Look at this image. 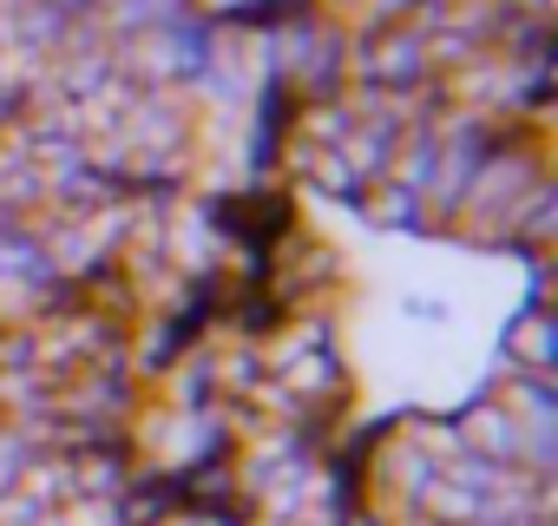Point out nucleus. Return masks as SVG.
I'll return each instance as SVG.
<instances>
[{
  "label": "nucleus",
  "instance_id": "f257e3e1",
  "mask_svg": "<svg viewBox=\"0 0 558 526\" xmlns=\"http://www.w3.org/2000/svg\"><path fill=\"white\" fill-rule=\"evenodd\" d=\"M499 362L506 369H525V375H558V316L551 303H532L499 330Z\"/></svg>",
  "mask_w": 558,
  "mask_h": 526
},
{
  "label": "nucleus",
  "instance_id": "f03ea898",
  "mask_svg": "<svg viewBox=\"0 0 558 526\" xmlns=\"http://www.w3.org/2000/svg\"><path fill=\"white\" fill-rule=\"evenodd\" d=\"M453 428H460V447H466V454H486V461L519 467V421H512V408H506L499 395L466 402V415H460Z\"/></svg>",
  "mask_w": 558,
  "mask_h": 526
},
{
  "label": "nucleus",
  "instance_id": "7ed1b4c3",
  "mask_svg": "<svg viewBox=\"0 0 558 526\" xmlns=\"http://www.w3.org/2000/svg\"><path fill=\"white\" fill-rule=\"evenodd\" d=\"M355 211H362L375 230H414V237H434L421 191H408V184H395V178H375V184L362 191V204H355Z\"/></svg>",
  "mask_w": 558,
  "mask_h": 526
},
{
  "label": "nucleus",
  "instance_id": "20e7f679",
  "mask_svg": "<svg viewBox=\"0 0 558 526\" xmlns=\"http://www.w3.org/2000/svg\"><path fill=\"white\" fill-rule=\"evenodd\" d=\"M499 402L512 408V421H558V375H525V369H506Z\"/></svg>",
  "mask_w": 558,
  "mask_h": 526
},
{
  "label": "nucleus",
  "instance_id": "39448f33",
  "mask_svg": "<svg viewBox=\"0 0 558 526\" xmlns=\"http://www.w3.org/2000/svg\"><path fill=\"white\" fill-rule=\"evenodd\" d=\"M401 310H408V316H421V323H440V316H447V310H440V303H427V297H408Z\"/></svg>",
  "mask_w": 558,
  "mask_h": 526
}]
</instances>
